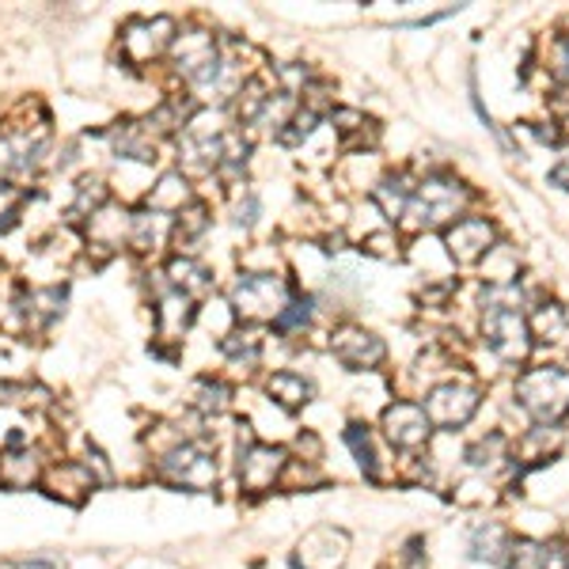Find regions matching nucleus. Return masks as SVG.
<instances>
[{"label": "nucleus", "mask_w": 569, "mask_h": 569, "mask_svg": "<svg viewBox=\"0 0 569 569\" xmlns=\"http://www.w3.org/2000/svg\"><path fill=\"white\" fill-rule=\"evenodd\" d=\"M190 201H194V190H190V179H186L183 172H164L145 190V209L164 213V217H179Z\"/></svg>", "instance_id": "21"}, {"label": "nucleus", "mask_w": 569, "mask_h": 569, "mask_svg": "<svg viewBox=\"0 0 569 569\" xmlns=\"http://www.w3.org/2000/svg\"><path fill=\"white\" fill-rule=\"evenodd\" d=\"M217 345H220V353L236 364V369H255V364L262 361V338L255 334L251 327H244V331L236 327V331H228Z\"/></svg>", "instance_id": "27"}, {"label": "nucleus", "mask_w": 569, "mask_h": 569, "mask_svg": "<svg viewBox=\"0 0 569 569\" xmlns=\"http://www.w3.org/2000/svg\"><path fill=\"white\" fill-rule=\"evenodd\" d=\"M289 300L292 292L281 273H239L232 292H228V304L244 323H266V319L273 323Z\"/></svg>", "instance_id": "5"}, {"label": "nucleus", "mask_w": 569, "mask_h": 569, "mask_svg": "<svg viewBox=\"0 0 569 569\" xmlns=\"http://www.w3.org/2000/svg\"><path fill=\"white\" fill-rule=\"evenodd\" d=\"M345 444H350V452L358 456L364 475L376 478L380 475V456H376V444H372L369 425H350V430H345Z\"/></svg>", "instance_id": "30"}, {"label": "nucleus", "mask_w": 569, "mask_h": 569, "mask_svg": "<svg viewBox=\"0 0 569 569\" xmlns=\"http://www.w3.org/2000/svg\"><path fill=\"white\" fill-rule=\"evenodd\" d=\"M175 34H179V23L172 15H137V20L122 27L118 50L130 65H153V61H159L172 50Z\"/></svg>", "instance_id": "7"}, {"label": "nucleus", "mask_w": 569, "mask_h": 569, "mask_svg": "<svg viewBox=\"0 0 569 569\" xmlns=\"http://www.w3.org/2000/svg\"><path fill=\"white\" fill-rule=\"evenodd\" d=\"M164 278L175 292H186L190 300L206 297L213 289V270L198 259V255H172L164 266Z\"/></svg>", "instance_id": "20"}, {"label": "nucleus", "mask_w": 569, "mask_h": 569, "mask_svg": "<svg viewBox=\"0 0 569 569\" xmlns=\"http://www.w3.org/2000/svg\"><path fill=\"white\" fill-rule=\"evenodd\" d=\"M345 536L334 528H315L311 536L300 544V558L292 562V569H338L345 562Z\"/></svg>", "instance_id": "17"}, {"label": "nucleus", "mask_w": 569, "mask_h": 569, "mask_svg": "<svg viewBox=\"0 0 569 569\" xmlns=\"http://www.w3.org/2000/svg\"><path fill=\"white\" fill-rule=\"evenodd\" d=\"M209 225H213L209 209L201 206V201H190V206L175 217V228H172V244L179 247V255H194V244L209 232Z\"/></svg>", "instance_id": "24"}, {"label": "nucleus", "mask_w": 569, "mask_h": 569, "mask_svg": "<svg viewBox=\"0 0 569 569\" xmlns=\"http://www.w3.org/2000/svg\"><path fill=\"white\" fill-rule=\"evenodd\" d=\"M517 403L536 417L539 425H555L569 414V369L547 364L531 369L517 380Z\"/></svg>", "instance_id": "4"}, {"label": "nucleus", "mask_w": 569, "mask_h": 569, "mask_svg": "<svg viewBox=\"0 0 569 569\" xmlns=\"http://www.w3.org/2000/svg\"><path fill=\"white\" fill-rule=\"evenodd\" d=\"M562 65H566V76H569V39L562 42Z\"/></svg>", "instance_id": "38"}, {"label": "nucleus", "mask_w": 569, "mask_h": 569, "mask_svg": "<svg viewBox=\"0 0 569 569\" xmlns=\"http://www.w3.org/2000/svg\"><path fill=\"white\" fill-rule=\"evenodd\" d=\"M331 350H334V358L353 372L376 369L387 353L384 342H380L372 331H364V327H338L331 334Z\"/></svg>", "instance_id": "12"}, {"label": "nucleus", "mask_w": 569, "mask_h": 569, "mask_svg": "<svg viewBox=\"0 0 569 569\" xmlns=\"http://www.w3.org/2000/svg\"><path fill=\"white\" fill-rule=\"evenodd\" d=\"M384 433L387 441L395 444V448L403 452H417L422 444H430V417H425V411L417 403H391L384 411Z\"/></svg>", "instance_id": "13"}, {"label": "nucleus", "mask_w": 569, "mask_h": 569, "mask_svg": "<svg viewBox=\"0 0 569 569\" xmlns=\"http://www.w3.org/2000/svg\"><path fill=\"white\" fill-rule=\"evenodd\" d=\"M172 228H175V217H164V213H153V209H137L130 213L126 244L141 255H156L172 244Z\"/></svg>", "instance_id": "18"}, {"label": "nucleus", "mask_w": 569, "mask_h": 569, "mask_svg": "<svg viewBox=\"0 0 569 569\" xmlns=\"http://www.w3.org/2000/svg\"><path fill=\"white\" fill-rule=\"evenodd\" d=\"M531 327H536L539 338H550V342H558V338L566 334V311L558 304H544L536 311V319H531Z\"/></svg>", "instance_id": "33"}, {"label": "nucleus", "mask_w": 569, "mask_h": 569, "mask_svg": "<svg viewBox=\"0 0 569 569\" xmlns=\"http://www.w3.org/2000/svg\"><path fill=\"white\" fill-rule=\"evenodd\" d=\"M311 308H315V300H311V297L289 300V304L278 311V319H273V331H278V334H300V331H308Z\"/></svg>", "instance_id": "31"}, {"label": "nucleus", "mask_w": 569, "mask_h": 569, "mask_svg": "<svg viewBox=\"0 0 569 569\" xmlns=\"http://www.w3.org/2000/svg\"><path fill=\"white\" fill-rule=\"evenodd\" d=\"M483 395H478L475 384H459V380H448V384H437L425 395V417L430 425H441V430H456V425H467L470 414L478 411Z\"/></svg>", "instance_id": "8"}, {"label": "nucleus", "mask_w": 569, "mask_h": 569, "mask_svg": "<svg viewBox=\"0 0 569 569\" xmlns=\"http://www.w3.org/2000/svg\"><path fill=\"white\" fill-rule=\"evenodd\" d=\"M464 206H467V190L452 175H430L425 183L414 186V198L406 206L403 220L417 228V232L422 228H444V225H456Z\"/></svg>", "instance_id": "3"}, {"label": "nucleus", "mask_w": 569, "mask_h": 569, "mask_svg": "<svg viewBox=\"0 0 569 569\" xmlns=\"http://www.w3.org/2000/svg\"><path fill=\"white\" fill-rule=\"evenodd\" d=\"M106 145L118 156V164H141L153 167L159 159V137L148 130V122H118L106 133Z\"/></svg>", "instance_id": "10"}, {"label": "nucleus", "mask_w": 569, "mask_h": 569, "mask_svg": "<svg viewBox=\"0 0 569 569\" xmlns=\"http://www.w3.org/2000/svg\"><path fill=\"white\" fill-rule=\"evenodd\" d=\"M270 84H266L262 76H244V84H239V92L232 95V114L239 126H255L262 114V106L270 103Z\"/></svg>", "instance_id": "25"}, {"label": "nucleus", "mask_w": 569, "mask_h": 569, "mask_svg": "<svg viewBox=\"0 0 569 569\" xmlns=\"http://www.w3.org/2000/svg\"><path fill=\"white\" fill-rule=\"evenodd\" d=\"M266 395H270L281 411H300V406L311 403L315 387H311V380H304L300 372L281 369V372H270V376H266Z\"/></svg>", "instance_id": "22"}, {"label": "nucleus", "mask_w": 569, "mask_h": 569, "mask_svg": "<svg viewBox=\"0 0 569 569\" xmlns=\"http://www.w3.org/2000/svg\"><path fill=\"white\" fill-rule=\"evenodd\" d=\"M106 201H111V186H106V179H100V175H84V179L76 183V198H73V206H69V217L87 220V217H95Z\"/></svg>", "instance_id": "29"}, {"label": "nucleus", "mask_w": 569, "mask_h": 569, "mask_svg": "<svg viewBox=\"0 0 569 569\" xmlns=\"http://www.w3.org/2000/svg\"><path fill=\"white\" fill-rule=\"evenodd\" d=\"M126 239H130V209L106 201L95 217H87V247L111 255V251H118Z\"/></svg>", "instance_id": "19"}, {"label": "nucleus", "mask_w": 569, "mask_h": 569, "mask_svg": "<svg viewBox=\"0 0 569 569\" xmlns=\"http://www.w3.org/2000/svg\"><path fill=\"white\" fill-rule=\"evenodd\" d=\"M259 213H262L259 194H255V190H244V194H239V198H236V209H232V217H236V225H239V228H255Z\"/></svg>", "instance_id": "36"}, {"label": "nucleus", "mask_w": 569, "mask_h": 569, "mask_svg": "<svg viewBox=\"0 0 569 569\" xmlns=\"http://www.w3.org/2000/svg\"><path fill=\"white\" fill-rule=\"evenodd\" d=\"M232 403V387L225 380H213V376H201L198 384L190 387V411L198 417H220Z\"/></svg>", "instance_id": "26"}, {"label": "nucleus", "mask_w": 569, "mask_h": 569, "mask_svg": "<svg viewBox=\"0 0 569 569\" xmlns=\"http://www.w3.org/2000/svg\"><path fill=\"white\" fill-rule=\"evenodd\" d=\"M194 319H198V308L186 292H175V289H164L156 297V311H153V323H156V338L164 342H179V338L190 331Z\"/></svg>", "instance_id": "16"}, {"label": "nucleus", "mask_w": 569, "mask_h": 569, "mask_svg": "<svg viewBox=\"0 0 569 569\" xmlns=\"http://www.w3.org/2000/svg\"><path fill=\"white\" fill-rule=\"evenodd\" d=\"M444 247L456 262H478L494 251V225L486 217H464L444 228Z\"/></svg>", "instance_id": "11"}, {"label": "nucleus", "mask_w": 569, "mask_h": 569, "mask_svg": "<svg viewBox=\"0 0 569 569\" xmlns=\"http://www.w3.org/2000/svg\"><path fill=\"white\" fill-rule=\"evenodd\" d=\"M12 311L20 315L23 331H46L53 319H61V311H65V289H61V284L20 289L12 300Z\"/></svg>", "instance_id": "9"}, {"label": "nucleus", "mask_w": 569, "mask_h": 569, "mask_svg": "<svg viewBox=\"0 0 569 569\" xmlns=\"http://www.w3.org/2000/svg\"><path fill=\"white\" fill-rule=\"evenodd\" d=\"M156 475L172 486H183V490L209 494L217 490L220 470H217V456H213L206 441H179L156 456Z\"/></svg>", "instance_id": "2"}, {"label": "nucleus", "mask_w": 569, "mask_h": 569, "mask_svg": "<svg viewBox=\"0 0 569 569\" xmlns=\"http://www.w3.org/2000/svg\"><path fill=\"white\" fill-rule=\"evenodd\" d=\"M289 456L278 444H266L251 437V425H239V486L247 494H266L281 483Z\"/></svg>", "instance_id": "6"}, {"label": "nucleus", "mask_w": 569, "mask_h": 569, "mask_svg": "<svg viewBox=\"0 0 569 569\" xmlns=\"http://www.w3.org/2000/svg\"><path fill=\"white\" fill-rule=\"evenodd\" d=\"M411 198H414V183L406 179L403 172L387 175V179H380L376 186H372V201L384 209L387 220H403V213H406V206H411Z\"/></svg>", "instance_id": "23"}, {"label": "nucleus", "mask_w": 569, "mask_h": 569, "mask_svg": "<svg viewBox=\"0 0 569 569\" xmlns=\"http://www.w3.org/2000/svg\"><path fill=\"white\" fill-rule=\"evenodd\" d=\"M46 475V456L34 444H20V448H4L0 456V486L4 490H31Z\"/></svg>", "instance_id": "14"}, {"label": "nucleus", "mask_w": 569, "mask_h": 569, "mask_svg": "<svg viewBox=\"0 0 569 569\" xmlns=\"http://www.w3.org/2000/svg\"><path fill=\"white\" fill-rule=\"evenodd\" d=\"M550 183H558L562 190H569V159L562 167H555V172H550Z\"/></svg>", "instance_id": "37"}, {"label": "nucleus", "mask_w": 569, "mask_h": 569, "mask_svg": "<svg viewBox=\"0 0 569 569\" xmlns=\"http://www.w3.org/2000/svg\"><path fill=\"white\" fill-rule=\"evenodd\" d=\"M27 201V190H20V186H0V236L12 232L15 220H20V209Z\"/></svg>", "instance_id": "32"}, {"label": "nucleus", "mask_w": 569, "mask_h": 569, "mask_svg": "<svg viewBox=\"0 0 569 569\" xmlns=\"http://www.w3.org/2000/svg\"><path fill=\"white\" fill-rule=\"evenodd\" d=\"M42 486H46L53 497H61V501L80 505L87 494L95 490V486H100V478H95V470L87 464H80V459H61V464L46 467Z\"/></svg>", "instance_id": "15"}, {"label": "nucleus", "mask_w": 569, "mask_h": 569, "mask_svg": "<svg viewBox=\"0 0 569 569\" xmlns=\"http://www.w3.org/2000/svg\"><path fill=\"white\" fill-rule=\"evenodd\" d=\"M501 452H505V437H501V433H490V437L478 441L475 448H467V464H470V467H478V470H483V467H494L497 459H501Z\"/></svg>", "instance_id": "34"}, {"label": "nucleus", "mask_w": 569, "mask_h": 569, "mask_svg": "<svg viewBox=\"0 0 569 569\" xmlns=\"http://www.w3.org/2000/svg\"><path fill=\"white\" fill-rule=\"evenodd\" d=\"M361 251H364V255H372V259H399V239H395V232L364 236Z\"/></svg>", "instance_id": "35"}, {"label": "nucleus", "mask_w": 569, "mask_h": 569, "mask_svg": "<svg viewBox=\"0 0 569 569\" xmlns=\"http://www.w3.org/2000/svg\"><path fill=\"white\" fill-rule=\"evenodd\" d=\"M513 550H517V544L497 524H486V528L475 531V558H486L494 566H513Z\"/></svg>", "instance_id": "28"}, {"label": "nucleus", "mask_w": 569, "mask_h": 569, "mask_svg": "<svg viewBox=\"0 0 569 569\" xmlns=\"http://www.w3.org/2000/svg\"><path fill=\"white\" fill-rule=\"evenodd\" d=\"M483 334L486 345L501 361L517 364L528 358L531 350V331L520 315V289L513 284H486L483 289Z\"/></svg>", "instance_id": "1"}]
</instances>
